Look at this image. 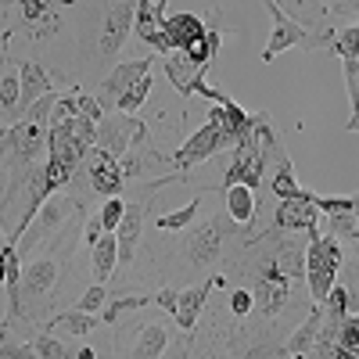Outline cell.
<instances>
[{"instance_id": "obj_1", "label": "cell", "mask_w": 359, "mask_h": 359, "mask_svg": "<svg viewBox=\"0 0 359 359\" xmlns=\"http://www.w3.org/2000/svg\"><path fill=\"white\" fill-rule=\"evenodd\" d=\"M306 252V266H302V277L309 284V294H313V306H323L327 291H331L338 280V266L345 262V252H341V241L327 233H316L309 237V245L302 248Z\"/></svg>"}, {"instance_id": "obj_2", "label": "cell", "mask_w": 359, "mask_h": 359, "mask_svg": "<svg viewBox=\"0 0 359 359\" xmlns=\"http://www.w3.org/2000/svg\"><path fill=\"white\" fill-rule=\"evenodd\" d=\"M287 294H291V277H284L273 259H266L259 266V277L252 284V306L262 309L266 316H277L287 306Z\"/></svg>"}, {"instance_id": "obj_3", "label": "cell", "mask_w": 359, "mask_h": 359, "mask_svg": "<svg viewBox=\"0 0 359 359\" xmlns=\"http://www.w3.org/2000/svg\"><path fill=\"white\" fill-rule=\"evenodd\" d=\"M262 158H259V144H255V133H248L241 144L233 147V158H230V169L223 176V191L226 187H248V191H259L262 184Z\"/></svg>"}, {"instance_id": "obj_4", "label": "cell", "mask_w": 359, "mask_h": 359, "mask_svg": "<svg viewBox=\"0 0 359 359\" xmlns=\"http://www.w3.org/2000/svg\"><path fill=\"white\" fill-rule=\"evenodd\" d=\"M262 8L273 15V33H269V40H266L262 62H277V54H284V50H291V47H302V43L309 40V29L298 25V22L277 4V0H266Z\"/></svg>"}, {"instance_id": "obj_5", "label": "cell", "mask_w": 359, "mask_h": 359, "mask_svg": "<svg viewBox=\"0 0 359 359\" xmlns=\"http://www.w3.org/2000/svg\"><path fill=\"white\" fill-rule=\"evenodd\" d=\"M133 15H137V4H111L104 11L101 40H97V54L101 57H115L118 50H123L130 29H133Z\"/></svg>"}, {"instance_id": "obj_6", "label": "cell", "mask_w": 359, "mask_h": 359, "mask_svg": "<svg viewBox=\"0 0 359 359\" xmlns=\"http://www.w3.org/2000/svg\"><path fill=\"white\" fill-rule=\"evenodd\" d=\"M208 123H216V130H219V137H223V147H237V144L252 133V115L237 104L233 97H223V101L212 108V115H208Z\"/></svg>"}, {"instance_id": "obj_7", "label": "cell", "mask_w": 359, "mask_h": 359, "mask_svg": "<svg viewBox=\"0 0 359 359\" xmlns=\"http://www.w3.org/2000/svg\"><path fill=\"white\" fill-rule=\"evenodd\" d=\"M54 284H57V262H54V259L33 262V266L22 273V280H18V313H22V302H25V306L43 302V298L54 291ZM18 313H15V316H18Z\"/></svg>"}, {"instance_id": "obj_8", "label": "cell", "mask_w": 359, "mask_h": 359, "mask_svg": "<svg viewBox=\"0 0 359 359\" xmlns=\"http://www.w3.org/2000/svg\"><path fill=\"white\" fill-rule=\"evenodd\" d=\"M277 230H287V233H298V230H306L309 237L320 233V212L313 208V201L306 198V187L298 198H287L277 205Z\"/></svg>"}, {"instance_id": "obj_9", "label": "cell", "mask_w": 359, "mask_h": 359, "mask_svg": "<svg viewBox=\"0 0 359 359\" xmlns=\"http://www.w3.org/2000/svg\"><path fill=\"white\" fill-rule=\"evenodd\" d=\"M230 226H233V223H226L223 216H216V219H208L201 230H194V237L187 241V259H191L194 266L216 262L219 252H223V237H226Z\"/></svg>"}, {"instance_id": "obj_10", "label": "cell", "mask_w": 359, "mask_h": 359, "mask_svg": "<svg viewBox=\"0 0 359 359\" xmlns=\"http://www.w3.org/2000/svg\"><path fill=\"white\" fill-rule=\"evenodd\" d=\"M83 165H86V176H90V187H94V194H104V198H118L123 194V172H118V162L115 158H108L101 147H94L86 158H83Z\"/></svg>"}, {"instance_id": "obj_11", "label": "cell", "mask_w": 359, "mask_h": 359, "mask_svg": "<svg viewBox=\"0 0 359 359\" xmlns=\"http://www.w3.org/2000/svg\"><path fill=\"white\" fill-rule=\"evenodd\" d=\"M219 147H223V137H219L216 123H205V126L194 130V133L184 140V147L172 155V165H176V169H191V165H198V162H205V158H212Z\"/></svg>"}, {"instance_id": "obj_12", "label": "cell", "mask_w": 359, "mask_h": 359, "mask_svg": "<svg viewBox=\"0 0 359 359\" xmlns=\"http://www.w3.org/2000/svg\"><path fill=\"white\" fill-rule=\"evenodd\" d=\"M50 86H54V79H50V72H47L43 65L22 62V65H18V108H15V115L22 118L36 101L50 97Z\"/></svg>"}, {"instance_id": "obj_13", "label": "cell", "mask_w": 359, "mask_h": 359, "mask_svg": "<svg viewBox=\"0 0 359 359\" xmlns=\"http://www.w3.org/2000/svg\"><path fill=\"white\" fill-rule=\"evenodd\" d=\"M133 137H140V123H133V118H108V123H104V118H101V123H97V144L94 147H101V151L108 155V158H115L118 162V155H126L130 151V140Z\"/></svg>"}, {"instance_id": "obj_14", "label": "cell", "mask_w": 359, "mask_h": 359, "mask_svg": "<svg viewBox=\"0 0 359 359\" xmlns=\"http://www.w3.org/2000/svg\"><path fill=\"white\" fill-rule=\"evenodd\" d=\"M216 284H223V277H208V280H201V284H194V287L176 294L172 320H176L180 331H194V323H198V316H201V309L208 302V291H212Z\"/></svg>"}, {"instance_id": "obj_15", "label": "cell", "mask_w": 359, "mask_h": 359, "mask_svg": "<svg viewBox=\"0 0 359 359\" xmlns=\"http://www.w3.org/2000/svg\"><path fill=\"white\" fill-rule=\"evenodd\" d=\"M133 18H137V36L147 47H155L158 54H172L165 36H162V22H165V4H162V0H140Z\"/></svg>"}, {"instance_id": "obj_16", "label": "cell", "mask_w": 359, "mask_h": 359, "mask_svg": "<svg viewBox=\"0 0 359 359\" xmlns=\"http://www.w3.org/2000/svg\"><path fill=\"white\" fill-rule=\"evenodd\" d=\"M147 72H151V57H140V62H126V65H118L108 79H104V86H101V108H104V101H118L126 94V90L137 83V79H144Z\"/></svg>"}, {"instance_id": "obj_17", "label": "cell", "mask_w": 359, "mask_h": 359, "mask_svg": "<svg viewBox=\"0 0 359 359\" xmlns=\"http://www.w3.org/2000/svg\"><path fill=\"white\" fill-rule=\"evenodd\" d=\"M140 226H144V205H126L123 219L115 226V245H118V262H133L137 241H140Z\"/></svg>"}, {"instance_id": "obj_18", "label": "cell", "mask_w": 359, "mask_h": 359, "mask_svg": "<svg viewBox=\"0 0 359 359\" xmlns=\"http://www.w3.org/2000/svg\"><path fill=\"white\" fill-rule=\"evenodd\" d=\"M320 323H323V309H320V306H313V309H309V316H306L302 323H298V331L287 338V345H284V352H280V355H306V352L316 345Z\"/></svg>"}, {"instance_id": "obj_19", "label": "cell", "mask_w": 359, "mask_h": 359, "mask_svg": "<svg viewBox=\"0 0 359 359\" xmlns=\"http://www.w3.org/2000/svg\"><path fill=\"white\" fill-rule=\"evenodd\" d=\"M226 216L233 226H248L255 223V191L248 187H226Z\"/></svg>"}, {"instance_id": "obj_20", "label": "cell", "mask_w": 359, "mask_h": 359, "mask_svg": "<svg viewBox=\"0 0 359 359\" xmlns=\"http://www.w3.org/2000/svg\"><path fill=\"white\" fill-rule=\"evenodd\" d=\"M94 252V280L97 284H108V277L115 273L118 266V245H115V233H101L97 245L90 248Z\"/></svg>"}, {"instance_id": "obj_21", "label": "cell", "mask_w": 359, "mask_h": 359, "mask_svg": "<svg viewBox=\"0 0 359 359\" xmlns=\"http://www.w3.org/2000/svg\"><path fill=\"white\" fill-rule=\"evenodd\" d=\"M165 76L172 79L180 94H194V79L205 76V69H194L184 54H165Z\"/></svg>"}, {"instance_id": "obj_22", "label": "cell", "mask_w": 359, "mask_h": 359, "mask_svg": "<svg viewBox=\"0 0 359 359\" xmlns=\"http://www.w3.org/2000/svg\"><path fill=\"white\" fill-rule=\"evenodd\" d=\"M54 15H57V8L43 4V0H25V4H18V18H22V25H29L36 36H43L47 29H54Z\"/></svg>"}, {"instance_id": "obj_23", "label": "cell", "mask_w": 359, "mask_h": 359, "mask_svg": "<svg viewBox=\"0 0 359 359\" xmlns=\"http://www.w3.org/2000/svg\"><path fill=\"white\" fill-rule=\"evenodd\" d=\"M165 345H169V331L162 323H151V327H144V331H140L137 348H133L130 359H158L165 352Z\"/></svg>"}, {"instance_id": "obj_24", "label": "cell", "mask_w": 359, "mask_h": 359, "mask_svg": "<svg viewBox=\"0 0 359 359\" xmlns=\"http://www.w3.org/2000/svg\"><path fill=\"white\" fill-rule=\"evenodd\" d=\"M97 323H101L97 316H86V313H79V309H69V313L54 316V320L47 323V334L54 331V327H65V331H69L72 338H90V334H94V327H97Z\"/></svg>"}, {"instance_id": "obj_25", "label": "cell", "mask_w": 359, "mask_h": 359, "mask_svg": "<svg viewBox=\"0 0 359 359\" xmlns=\"http://www.w3.org/2000/svg\"><path fill=\"white\" fill-rule=\"evenodd\" d=\"M151 86H155V76H151V72H147L144 79H137V83H133V86L126 90V94H123V97H118V101H115V108H118V111H123L126 118H133V115H137V111L144 108V101H147V94H151Z\"/></svg>"}, {"instance_id": "obj_26", "label": "cell", "mask_w": 359, "mask_h": 359, "mask_svg": "<svg viewBox=\"0 0 359 359\" xmlns=\"http://www.w3.org/2000/svg\"><path fill=\"white\" fill-rule=\"evenodd\" d=\"M323 316H334V320H345V316H352L355 309H352V294H348V287H341V284H334L331 291H327V298H323Z\"/></svg>"}, {"instance_id": "obj_27", "label": "cell", "mask_w": 359, "mask_h": 359, "mask_svg": "<svg viewBox=\"0 0 359 359\" xmlns=\"http://www.w3.org/2000/svg\"><path fill=\"white\" fill-rule=\"evenodd\" d=\"M33 355H36V359H76V348L65 345L62 338L40 334V338L33 341Z\"/></svg>"}, {"instance_id": "obj_28", "label": "cell", "mask_w": 359, "mask_h": 359, "mask_svg": "<svg viewBox=\"0 0 359 359\" xmlns=\"http://www.w3.org/2000/svg\"><path fill=\"white\" fill-rule=\"evenodd\" d=\"M198 208H201V201L194 198L191 205L176 208V212H165V216H158V219H155V226H158V230H184V226H191V223L198 219Z\"/></svg>"}, {"instance_id": "obj_29", "label": "cell", "mask_w": 359, "mask_h": 359, "mask_svg": "<svg viewBox=\"0 0 359 359\" xmlns=\"http://www.w3.org/2000/svg\"><path fill=\"white\" fill-rule=\"evenodd\" d=\"M123 212H126V201H123V198H104L101 212H97L101 233H115V226H118V219H123Z\"/></svg>"}, {"instance_id": "obj_30", "label": "cell", "mask_w": 359, "mask_h": 359, "mask_svg": "<svg viewBox=\"0 0 359 359\" xmlns=\"http://www.w3.org/2000/svg\"><path fill=\"white\" fill-rule=\"evenodd\" d=\"M147 302H151V294H123V298H115V302H108V309H104V323H115L130 309H144Z\"/></svg>"}, {"instance_id": "obj_31", "label": "cell", "mask_w": 359, "mask_h": 359, "mask_svg": "<svg viewBox=\"0 0 359 359\" xmlns=\"http://www.w3.org/2000/svg\"><path fill=\"white\" fill-rule=\"evenodd\" d=\"M273 194H277L280 201H287V198H298V194H302V187L294 184V172H291V162L277 165V172H273Z\"/></svg>"}, {"instance_id": "obj_32", "label": "cell", "mask_w": 359, "mask_h": 359, "mask_svg": "<svg viewBox=\"0 0 359 359\" xmlns=\"http://www.w3.org/2000/svg\"><path fill=\"white\" fill-rule=\"evenodd\" d=\"M327 237L334 241H355V212H338V216H327Z\"/></svg>"}, {"instance_id": "obj_33", "label": "cell", "mask_w": 359, "mask_h": 359, "mask_svg": "<svg viewBox=\"0 0 359 359\" xmlns=\"http://www.w3.org/2000/svg\"><path fill=\"white\" fill-rule=\"evenodd\" d=\"M72 208V201H62V198H47L40 205V223H43V233H50L57 223H62V216Z\"/></svg>"}, {"instance_id": "obj_34", "label": "cell", "mask_w": 359, "mask_h": 359, "mask_svg": "<svg viewBox=\"0 0 359 359\" xmlns=\"http://www.w3.org/2000/svg\"><path fill=\"white\" fill-rule=\"evenodd\" d=\"M108 302V287L104 284H90L86 291H83V298L76 302V309L79 313H86V316H97V309Z\"/></svg>"}, {"instance_id": "obj_35", "label": "cell", "mask_w": 359, "mask_h": 359, "mask_svg": "<svg viewBox=\"0 0 359 359\" xmlns=\"http://www.w3.org/2000/svg\"><path fill=\"white\" fill-rule=\"evenodd\" d=\"M334 345H338L341 352H352V355H355V348H359V320H355V313L341 320V327H338V338H334Z\"/></svg>"}, {"instance_id": "obj_36", "label": "cell", "mask_w": 359, "mask_h": 359, "mask_svg": "<svg viewBox=\"0 0 359 359\" xmlns=\"http://www.w3.org/2000/svg\"><path fill=\"white\" fill-rule=\"evenodd\" d=\"M15 108H18V69L0 76V111L15 115Z\"/></svg>"}, {"instance_id": "obj_37", "label": "cell", "mask_w": 359, "mask_h": 359, "mask_svg": "<svg viewBox=\"0 0 359 359\" xmlns=\"http://www.w3.org/2000/svg\"><path fill=\"white\" fill-rule=\"evenodd\" d=\"M76 111H79V118H86V123H94V126L104 118L101 101H97V97H90V94H83V90H76Z\"/></svg>"}, {"instance_id": "obj_38", "label": "cell", "mask_w": 359, "mask_h": 359, "mask_svg": "<svg viewBox=\"0 0 359 359\" xmlns=\"http://www.w3.org/2000/svg\"><path fill=\"white\" fill-rule=\"evenodd\" d=\"M0 359H36V355H33V345H22L15 338H4V345H0Z\"/></svg>"}, {"instance_id": "obj_39", "label": "cell", "mask_w": 359, "mask_h": 359, "mask_svg": "<svg viewBox=\"0 0 359 359\" xmlns=\"http://www.w3.org/2000/svg\"><path fill=\"white\" fill-rule=\"evenodd\" d=\"M230 309H233V316H248V313L255 309V306H252V291H245V287L233 291V294H230Z\"/></svg>"}, {"instance_id": "obj_40", "label": "cell", "mask_w": 359, "mask_h": 359, "mask_svg": "<svg viewBox=\"0 0 359 359\" xmlns=\"http://www.w3.org/2000/svg\"><path fill=\"white\" fill-rule=\"evenodd\" d=\"M155 302H158L165 313H172V306H176V291H158V294H155Z\"/></svg>"}, {"instance_id": "obj_41", "label": "cell", "mask_w": 359, "mask_h": 359, "mask_svg": "<svg viewBox=\"0 0 359 359\" xmlns=\"http://www.w3.org/2000/svg\"><path fill=\"white\" fill-rule=\"evenodd\" d=\"M76 359H97V352L90 348V345H79V348H76Z\"/></svg>"}, {"instance_id": "obj_42", "label": "cell", "mask_w": 359, "mask_h": 359, "mask_svg": "<svg viewBox=\"0 0 359 359\" xmlns=\"http://www.w3.org/2000/svg\"><path fill=\"white\" fill-rule=\"evenodd\" d=\"M4 280H8V248L0 252V284H4Z\"/></svg>"}, {"instance_id": "obj_43", "label": "cell", "mask_w": 359, "mask_h": 359, "mask_svg": "<svg viewBox=\"0 0 359 359\" xmlns=\"http://www.w3.org/2000/svg\"><path fill=\"white\" fill-rule=\"evenodd\" d=\"M8 248V241H4V233H0V252H4Z\"/></svg>"}]
</instances>
